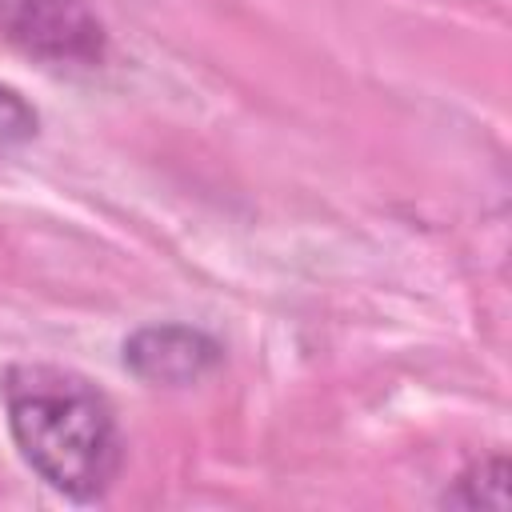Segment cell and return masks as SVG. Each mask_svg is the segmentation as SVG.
Here are the masks:
<instances>
[{
    "label": "cell",
    "instance_id": "cell-4",
    "mask_svg": "<svg viewBox=\"0 0 512 512\" xmlns=\"http://www.w3.org/2000/svg\"><path fill=\"white\" fill-rule=\"evenodd\" d=\"M448 508H508V456L472 460L440 496Z\"/></svg>",
    "mask_w": 512,
    "mask_h": 512
},
{
    "label": "cell",
    "instance_id": "cell-2",
    "mask_svg": "<svg viewBox=\"0 0 512 512\" xmlns=\"http://www.w3.org/2000/svg\"><path fill=\"white\" fill-rule=\"evenodd\" d=\"M0 36L44 64L92 68L108 52V32L88 0H0Z\"/></svg>",
    "mask_w": 512,
    "mask_h": 512
},
{
    "label": "cell",
    "instance_id": "cell-1",
    "mask_svg": "<svg viewBox=\"0 0 512 512\" xmlns=\"http://www.w3.org/2000/svg\"><path fill=\"white\" fill-rule=\"evenodd\" d=\"M8 432L24 464L68 500H100L120 464L124 440L108 396L80 372L24 360L0 376Z\"/></svg>",
    "mask_w": 512,
    "mask_h": 512
},
{
    "label": "cell",
    "instance_id": "cell-3",
    "mask_svg": "<svg viewBox=\"0 0 512 512\" xmlns=\"http://www.w3.org/2000/svg\"><path fill=\"white\" fill-rule=\"evenodd\" d=\"M220 360L224 348L192 324H144L124 340V368L152 388H192Z\"/></svg>",
    "mask_w": 512,
    "mask_h": 512
},
{
    "label": "cell",
    "instance_id": "cell-5",
    "mask_svg": "<svg viewBox=\"0 0 512 512\" xmlns=\"http://www.w3.org/2000/svg\"><path fill=\"white\" fill-rule=\"evenodd\" d=\"M40 132V116L36 108L8 84H0V148H16L28 144Z\"/></svg>",
    "mask_w": 512,
    "mask_h": 512
}]
</instances>
